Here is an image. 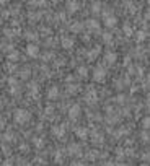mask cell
<instances>
[{
  "mask_svg": "<svg viewBox=\"0 0 150 166\" xmlns=\"http://www.w3.org/2000/svg\"><path fill=\"white\" fill-rule=\"evenodd\" d=\"M30 119H31V114L26 109H17L15 114H13V121L17 124H26V122H30Z\"/></svg>",
  "mask_w": 150,
  "mask_h": 166,
  "instance_id": "6da1fadb",
  "label": "cell"
},
{
  "mask_svg": "<svg viewBox=\"0 0 150 166\" xmlns=\"http://www.w3.org/2000/svg\"><path fill=\"white\" fill-rule=\"evenodd\" d=\"M103 23H104V26L113 28V26H116V25H118V18L114 17V13H111V12H104V13H103Z\"/></svg>",
  "mask_w": 150,
  "mask_h": 166,
  "instance_id": "7a4b0ae2",
  "label": "cell"
},
{
  "mask_svg": "<svg viewBox=\"0 0 150 166\" xmlns=\"http://www.w3.org/2000/svg\"><path fill=\"white\" fill-rule=\"evenodd\" d=\"M106 78V69L103 65H98L95 70H93V80L95 82H103Z\"/></svg>",
  "mask_w": 150,
  "mask_h": 166,
  "instance_id": "3957f363",
  "label": "cell"
},
{
  "mask_svg": "<svg viewBox=\"0 0 150 166\" xmlns=\"http://www.w3.org/2000/svg\"><path fill=\"white\" fill-rule=\"evenodd\" d=\"M96 99H98V93L95 88H88L87 93H85V101H87L88 104H93L96 103Z\"/></svg>",
  "mask_w": 150,
  "mask_h": 166,
  "instance_id": "277c9868",
  "label": "cell"
},
{
  "mask_svg": "<svg viewBox=\"0 0 150 166\" xmlns=\"http://www.w3.org/2000/svg\"><path fill=\"white\" fill-rule=\"evenodd\" d=\"M80 106H78V104H72V106H70L69 107V119L70 121H75V119H78V117H80Z\"/></svg>",
  "mask_w": 150,
  "mask_h": 166,
  "instance_id": "5b68a950",
  "label": "cell"
},
{
  "mask_svg": "<svg viewBox=\"0 0 150 166\" xmlns=\"http://www.w3.org/2000/svg\"><path fill=\"white\" fill-rule=\"evenodd\" d=\"M85 26L88 28V33H98L99 31V23L96 20H88L87 23H85Z\"/></svg>",
  "mask_w": 150,
  "mask_h": 166,
  "instance_id": "8992f818",
  "label": "cell"
},
{
  "mask_svg": "<svg viewBox=\"0 0 150 166\" xmlns=\"http://www.w3.org/2000/svg\"><path fill=\"white\" fill-rule=\"evenodd\" d=\"M67 150H69V155H70V156H78V155L82 153V151H80L82 147L78 145V143H70Z\"/></svg>",
  "mask_w": 150,
  "mask_h": 166,
  "instance_id": "52a82bcc",
  "label": "cell"
},
{
  "mask_svg": "<svg viewBox=\"0 0 150 166\" xmlns=\"http://www.w3.org/2000/svg\"><path fill=\"white\" fill-rule=\"evenodd\" d=\"M99 52H101V47H99V46H95L91 50H88V52H87V59H88V60H95L96 57L99 55Z\"/></svg>",
  "mask_w": 150,
  "mask_h": 166,
  "instance_id": "ba28073f",
  "label": "cell"
},
{
  "mask_svg": "<svg viewBox=\"0 0 150 166\" xmlns=\"http://www.w3.org/2000/svg\"><path fill=\"white\" fill-rule=\"evenodd\" d=\"M116 59H118V55H116V52H106L104 54V64L106 65H113L114 62H116Z\"/></svg>",
  "mask_w": 150,
  "mask_h": 166,
  "instance_id": "9c48e42d",
  "label": "cell"
},
{
  "mask_svg": "<svg viewBox=\"0 0 150 166\" xmlns=\"http://www.w3.org/2000/svg\"><path fill=\"white\" fill-rule=\"evenodd\" d=\"M52 135L57 137V139H62V137L65 135V127H64V126H56V127H52Z\"/></svg>",
  "mask_w": 150,
  "mask_h": 166,
  "instance_id": "30bf717a",
  "label": "cell"
},
{
  "mask_svg": "<svg viewBox=\"0 0 150 166\" xmlns=\"http://www.w3.org/2000/svg\"><path fill=\"white\" fill-rule=\"evenodd\" d=\"M26 54L30 55V57H38V54H39V47H38L36 44H28V47H26Z\"/></svg>",
  "mask_w": 150,
  "mask_h": 166,
  "instance_id": "8fae6325",
  "label": "cell"
},
{
  "mask_svg": "<svg viewBox=\"0 0 150 166\" xmlns=\"http://www.w3.org/2000/svg\"><path fill=\"white\" fill-rule=\"evenodd\" d=\"M75 135L78 137V139H88V129L77 127V129H75Z\"/></svg>",
  "mask_w": 150,
  "mask_h": 166,
  "instance_id": "7c38bea8",
  "label": "cell"
},
{
  "mask_svg": "<svg viewBox=\"0 0 150 166\" xmlns=\"http://www.w3.org/2000/svg\"><path fill=\"white\" fill-rule=\"evenodd\" d=\"M47 98L49 99H57L59 98V88H57V86H51V88L47 90Z\"/></svg>",
  "mask_w": 150,
  "mask_h": 166,
  "instance_id": "4fadbf2b",
  "label": "cell"
},
{
  "mask_svg": "<svg viewBox=\"0 0 150 166\" xmlns=\"http://www.w3.org/2000/svg\"><path fill=\"white\" fill-rule=\"evenodd\" d=\"M78 8H80V3H78L77 0H70V2H69V12L74 13V12H77Z\"/></svg>",
  "mask_w": 150,
  "mask_h": 166,
  "instance_id": "5bb4252c",
  "label": "cell"
},
{
  "mask_svg": "<svg viewBox=\"0 0 150 166\" xmlns=\"http://www.w3.org/2000/svg\"><path fill=\"white\" fill-rule=\"evenodd\" d=\"M74 46V39H70V38H62V47L64 49H70Z\"/></svg>",
  "mask_w": 150,
  "mask_h": 166,
  "instance_id": "9a60e30c",
  "label": "cell"
},
{
  "mask_svg": "<svg viewBox=\"0 0 150 166\" xmlns=\"http://www.w3.org/2000/svg\"><path fill=\"white\" fill-rule=\"evenodd\" d=\"M123 33H124L126 36H132V34H134V30H132V25H131V23H126V25L123 26Z\"/></svg>",
  "mask_w": 150,
  "mask_h": 166,
  "instance_id": "2e32d148",
  "label": "cell"
},
{
  "mask_svg": "<svg viewBox=\"0 0 150 166\" xmlns=\"http://www.w3.org/2000/svg\"><path fill=\"white\" fill-rule=\"evenodd\" d=\"M82 28H83V25H82V23H78V21H75V23L70 25V30H72L74 33H80V31H82Z\"/></svg>",
  "mask_w": 150,
  "mask_h": 166,
  "instance_id": "e0dca14e",
  "label": "cell"
},
{
  "mask_svg": "<svg viewBox=\"0 0 150 166\" xmlns=\"http://www.w3.org/2000/svg\"><path fill=\"white\" fill-rule=\"evenodd\" d=\"M103 42H104V44H108V46L113 44V36H111V33H104V34H103Z\"/></svg>",
  "mask_w": 150,
  "mask_h": 166,
  "instance_id": "ac0fdd59",
  "label": "cell"
},
{
  "mask_svg": "<svg viewBox=\"0 0 150 166\" xmlns=\"http://www.w3.org/2000/svg\"><path fill=\"white\" fill-rule=\"evenodd\" d=\"M18 57H20V52H18V50H12V54H8V59H10L12 62H17Z\"/></svg>",
  "mask_w": 150,
  "mask_h": 166,
  "instance_id": "d6986e66",
  "label": "cell"
},
{
  "mask_svg": "<svg viewBox=\"0 0 150 166\" xmlns=\"http://www.w3.org/2000/svg\"><path fill=\"white\" fill-rule=\"evenodd\" d=\"M145 31H137V34H135V41H137V42H142V41H144L145 39Z\"/></svg>",
  "mask_w": 150,
  "mask_h": 166,
  "instance_id": "ffe728a7",
  "label": "cell"
},
{
  "mask_svg": "<svg viewBox=\"0 0 150 166\" xmlns=\"http://www.w3.org/2000/svg\"><path fill=\"white\" fill-rule=\"evenodd\" d=\"M3 140L5 142H13V140H15V134H13V132H7L3 135Z\"/></svg>",
  "mask_w": 150,
  "mask_h": 166,
  "instance_id": "44dd1931",
  "label": "cell"
},
{
  "mask_svg": "<svg viewBox=\"0 0 150 166\" xmlns=\"http://www.w3.org/2000/svg\"><path fill=\"white\" fill-rule=\"evenodd\" d=\"M78 75H80V77H88V69L87 67H78Z\"/></svg>",
  "mask_w": 150,
  "mask_h": 166,
  "instance_id": "7402d4cb",
  "label": "cell"
},
{
  "mask_svg": "<svg viewBox=\"0 0 150 166\" xmlns=\"http://www.w3.org/2000/svg\"><path fill=\"white\" fill-rule=\"evenodd\" d=\"M142 127H144L145 130H148V129H150V116L142 119Z\"/></svg>",
  "mask_w": 150,
  "mask_h": 166,
  "instance_id": "603a6c76",
  "label": "cell"
},
{
  "mask_svg": "<svg viewBox=\"0 0 150 166\" xmlns=\"http://www.w3.org/2000/svg\"><path fill=\"white\" fill-rule=\"evenodd\" d=\"M20 72H21L20 77H21V78H25V80H26L28 77H30V69H23V70H20Z\"/></svg>",
  "mask_w": 150,
  "mask_h": 166,
  "instance_id": "cb8c5ba5",
  "label": "cell"
},
{
  "mask_svg": "<svg viewBox=\"0 0 150 166\" xmlns=\"http://www.w3.org/2000/svg\"><path fill=\"white\" fill-rule=\"evenodd\" d=\"M91 10H93V13H99V12H101V3L95 2V3H93V8H91Z\"/></svg>",
  "mask_w": 150,
  "mask_h": 166,
  "instance_id": "d4e9b609",
  "label": "cell"
},
{
  "mask_svg": "<svg viewBox=\"0 0 150 166\" xmlns=\"http://www.w3.org/2000/svg\"><path fill=\"white\" fill-rule=\"evenodd\" d=\"M31 5H44V0H33Z\"/></svg>",
  "mask_w": 150,
  "mask_h": 166,
  "instance_id": "484cf974",
  "label": "cell"
},
{
  "mask_svg": "<svg viewBox=\"0 0 150 166\" xmlns=\"http://www.w3.org/2000/svg\"><path fill=\"white\" fill-rule=\"evenodd\" d=\"M33 142H34V145H38V147H41V145H42V140H39V139H34Z\"/></svg>",
  "mask_w": 150,
  "mask_h": 166,
  "instance_id": "4316f807",
  "label": "cell"
},
{
  "mask_svg": "<svg viewBox=\"0 0 150 166\" xmlns=\"http://www.w3.org/2000/svg\"><path fill=\"white\" fill-rule=\"evenodd\" d=\"M26 38H28V39H36L38 34H26Z\"/></svg>",
  "mask_w": 150,
  "mask_h": 166,
  "instance_id": "83f0119b",
  "label": "cell"
},
{
  "mask_svg": "<svg viewBox=\"0 0 150 166\" xmlns=\"http://www.w3.org/2000/svg\"><path fill=\"white\" fill-rule=\"evenodd\" d=\"M118 103H124V96H123V95L118 96Z\"/></svg>",
  "mask_w": 150,
  "mask_h": 166,
  "instance_id": "f1b7e54d",
  "label": "cell"
},
{
  "mask_svg": "<svg viewBox=\"0 0 150 166\" xmlns=\"http://www.w3.org/2000/svg\"><path fill=\"white\" fill-rule=\"evenodd\" d=\"M3 126H5V121L0 117V129H3Z\"/></svg>",
  "mask_w": 150,
  "mask_h": 166,
  "instance_id": "f546056e",
  "label": "cell"
},
{
  "mask_svg": "<svg viewBox=\"0 0 150 166\" xmlns=\"http://www.w3.org/2000/svg\"><path fill=\"white\" fill-rule=\"evenodd\" d=\"M3 107V99H2V96H0V109Z\"/></svg>",
  "mask_w": 150,
  "mask_h": 166,
  "instance_id": "4dcf8cb0",
  "label": "cell"
},
{
  "mask_svg": "<svg viewBox=\"0 0 150 166\" xmlns=\"http://www.w3.org/2000/svg\"><path fill=\"white\" fill-rule=\"evenodd\" d=\"M147 3H148V5H150V0H147Z\"/></svg>",
  "mask_w": 150,
  "mask_h": 166,
  "instance_id": "1f68e13d",
  "label": "cell"
},
{
  "mask_svg": "<svg viewBox=\"0 0 150 166\" xmlns=\"http://www.w3.org/2000/svg\"><path fill=\"white\" fill-rule=\"evenodd\" d=\"M148 82H150V75H148Z\"/></svg>",
  "mask_w": 150,
  "mask_h": 166,
  "instance_id": "d6a6232c",
  "label": "cell"
},
{
  "mask_svg": "<svg viewBox=\"0 0 150 166\" xmlns=\"http://www.w3.org/2000/svg\"><path fill=\"white\" fill-rule=\"evenodd\" d=\"M148 101H150V95H148Z\"/></svg>",
  "mask_w": 150,
  "mask_h": 166,
  "instance_id": "836d02e7",
  "label": "cell"
},
{
  "mask_svg": "<svg viewBox=\"0 0 150 166\" xmlns=\"http://www.w3.org/2000/svg\"><path fill=\"white\" fill-rule=\"evenodd\" d=\"M148 50H150V46H148Z\"/></svg>",
  "mask_w": 150,
  "mask_h": 166,
  "instance_id": "e575fe53",
  "label": "cell"
}]
</instances>
